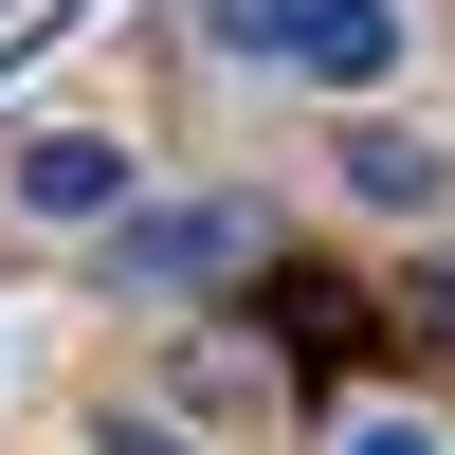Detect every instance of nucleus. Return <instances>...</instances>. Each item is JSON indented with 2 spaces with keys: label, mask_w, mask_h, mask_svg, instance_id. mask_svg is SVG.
I'll use <instances>...</instances> for the list:
<instances>
[{
  "label": "nucleus",
  "mask_w": 455,
  "mask_h": 455,
  "mask_svg": "<svg viewBox=\"0 0 455 455\" xmlns=\"http://www.w3.org/2000/svg\"><path fill=\"white\" fill-rule=\"evenodd\" d=\"M73 455H201V419H164V401H92Z\"/></svg>",
  "instance_id": "7"
},
{
  "label": "nucleus",
  "mask_w": 455,
  "mask_h": 455,
  "mask_svg": "<svg viewBox=\"0 0 455 455\" xmlns=\"http://www.w3.org/2000/svg\"><path fill=\"white\" fill-rule=\"evenodd\" d=\"M274 401V347H237V328H182V364H164V419H255Z\"/></svg>",
  "instance_id": "5"
},
{
  "label": "nucleus",
  "mask_w": 455,
  "mask_h": 455,
  "mask_svg": "<svg viewBox=\"0 0 455 455\" xmlns=\"http://www.w3.org/2000/svg\"><path fill=\"white\" fill-rule=\"evenodd\" d=\"M364 310H383V347H419V364H455V237H437V255H401V274L364 291Z\"/></svg>",
  "instance_id": "6"
},
{
  "label": "nucleus",
  "mask_w": 455,
  "mask_h": 455,
  "mask_svg": "<svg viewBox=\"0 0 455 455\" xmlns=\"http://www.w3.org/2000/svg\"><path fill=\"white\" fill-rule=\"evenodd\" d=\"M274 255H291V219L255 201V182H201V201H128V219H109V237H92V291H109V310H182L201 274H274Z\"/></svg>",
  "instance_id": "2"
},
{
  "label": "nucleus",
  "mask_w": 455,
  "mask_h": 455,
  "mask_svg": "<svg viewBox=\"0 0 455 455\" xmlns=\"http://www.w3.org/2000/svg\"><path fill=\"white\" fill-rule=\"evenodd\" d=\"M328 455H455L419 401H347V419H328Z\"/></svg>",
  "instance_id": "8"
},
{
  "label": "nucleus",
  "mask_w": 455,
  "mask_h": 455,
  "mask_svg": "<svg viewBox=\"0 0 455 455\" xmlns=\"http://www.w3.org/2000/svg\"><path fill=\"white\" fill-rule=\"evenodd\" d=\"M0 201H19L36 237H109V219L146 201V146H128V128H19V164H0Z\"/></svg>",
  "instance_id": "3"
},
{
  "label": "nucleus",
  "mask_w": 455,
  "mask_h": 455,
  "mask_svg": "<svg viewBox=\"0 0 455 455\" xmlns=\"http://www.w3.org/2000/svg\"><path fill=\"white\" fill-rule=\"evenodd\" d=\"M328 182H347V219H401V237H437V219H455V146L401 128V109H347Z\"/></svg>",
  "instance_id": "4"
},
{
  "label": "nucleus",
  "mask_w": 455,
  "mask_h": 455,
  "mask_svg": "<svg viewBox=\"0 0 455 455\" xmlns=\"http://www.w3.org/2000/svg\"><path fill=\"white\" fill-rule=\"evenodd\" d=\"M201 55H219V73H291V92L383 109V73L419 55V0H201Z\"/></svg>",
  "instance_id": "1"
}]
</instances>
